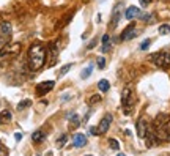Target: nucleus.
Wrapping results in <instances>:
<instances>
[{
  "instance_id": "f257e3e1",
  "label": "nucleus",
  "mask_w": 170,
  "mask_h": 156,
  "mask_svg": "<svg viewBox=\"0 0 170 156\" xmlns=\"http://www.w3.org/2000/svg\"><path fill=\"white\" fill-rule=\"evenodd\" d=\"M47 52H49L47 48L41 43H35L30 46V49H28V65H30V69L38 71L44 66Z\"/></svg>"
},
{
  "instance_id": "f03ea898",
  "label": "nucleus",
  "mask_w": 170,
  "mask_h": 156,
  "mask_svg": "<svg viewBox=\"0 0 170 156\" xmlns=\"http://www.w3.org/2000/svg\"><path fill=\"white\" fill-rule=\"evenodd\" d=\"M151 60H153L158 66L168 68L170 66V51H161L158 54H153V55H151Z\"/></svg>"
},
{
  "instance_id": "7ed1b4c3",
  "label": "nucleus",
  "mask_w": 170,
  "mask_h": 156,
  "mask_svg": "<svg viewBox=\"0 0 170 156\" xmlns=\"http://www.w3.org/2000/svg\"><path fill=\"white\" fill-rule=\"evenodd\" d=\"M121 103H123V106L126 107V114H131V107L136 104V96L132 95V90L128 87V88H125L123 90V93H121Z\"/></svg>"
},
{
  "instance_id": "20e7f679",
  "label": "nucleus",
  "mask_w": 170,
  "mask_h": 156,
  "mask_svg": "<svg viewBox=\"0 0 170 156\" xmlns=\"http://www.w3.org/2000/svg\"><path fill=\"white\" fill-rule=\"evenodd\" d=\"M54 85H55V82L54 80H44V82H40V84L36 85V93L40 95V96H44V95H47L49 91L54 88Z\"/></svg>"
},
{
  "instance_id": "39448f33",
  "label": "nucleus",
  "mask_w": 170,
  "mask_h": 156,
  "mask_svg": "<svg viewBox=\"0 0 170 156\" xmlns=\"http://www.w3.org/2000/svg\"><path fill=\"white\" fill-rule=\"evenodd\" d=\"M110 123H112V115H110V114L104 115L102 120H101V123H99V126H98V133H99V134L107 133L109 128H110Z\"/></svg>"
},
{
  "instance_id": "423d86ee",
  "label": "nucleus",
  "mask_w": 170,
  "mask_h": 156,
  "mask_svg": "<svg viewBox=\"0 0 170 156\" xmlns=\"http://www.w3.org/2000/svg\"><path fill=\"white\" fill-rule=\"evenodd\" d=\"M134 36H137V30H136V25L131 24V25H128L126 29H125V32H123L121 40L123 41H128V40H132Z\"/></svg>"
},
{
  "instance_id": "0eeeda50",
  "label": "nucleus",
  "mask_w": 170,
  "mask_h": 156,
  "mask_svg": "<svg viewBox=\"0 0 170 156\" xmlns=\"http://www.w3.org/2000/svg\"><path fill=\"white\" fill-rule=\"evenodd\" d=\"M87 145V137H85L83 134L77 133V134H74L73 137V147H76V148H82V147Z\"/></svg>"
},
{
  "instance_id": "6e6552de",
  "label": "nucleus",
  "mask_w": 170,
  "mask_h": 156,
  "mask_svg": "<svg viewBox=\"0 0 170 156\" xmlns=\"http://www.w3.org/2000/svg\"><path fill=\"white\" fill-rule=\"evenodd\" d=\"M147 133H148V125L145 123V120H139L137 122V136L140 139H145Z\"/></svg>"
},
{
  "instance_id": "1a4fd4ad",
  "label": "nucleus",
  "mask_w": 170,
  "mask_h": 156,
  "mask_svg": "<svg viewBox=\"0 0 170 156\" xmlns=\"http://www.w3.org/2000/svg\"><path fill=\"white\" fill-rule=\"evenodd\" d=\"M120 17H121V3H118V5L115 6V10H113V13H112V24H110V25H112V27H117Z\"/></svg>"
},
{
  "instance_id": "9d476101",
  "label": "nucleus",
  "mask_w": 170,
  "mask_h": 156,
  "mask_svg": "<svg viewBox=\"0 0 170 156\" xmlns=\"http://www.w3.org/2000/svg\"><path fill=\"white\" fill-rule=\"evenodd\" d=\"M139 14H140V10H139L137 6H129L128 10H126V13H125V17L131 21V19H134V17L139 16Z\"/></svg>"
},
{
  "instance_id": "9b49d317",
  "label": "nucleus",
  "mask_w": 170,
  "mask_h": 156,
  "mask_svg": "<svg viewBox=\"0 0 170 156\" xmlns=\"http://www.w3.org/2000/svg\"><path fill=\"white\" fill-rule=\"evenodd\" d=\"M11 118H13L11 112H9V111H3L2 114H0V125L9 123V122H11Z\"/></svg>"
},
{
  "instance_id": "f8f14e48",
  "label": "nucleus",
  "mask_w": 170,
  "mask_h": 156,
  "mask_svg": "<svg viewBox=\"0 0 170 156\" xmlns=\"http://www.w3.org/2000/svg\"><path fill=\"white\" fill-rule=\"evenodd\" d=\"M0 33L5 35V36H9L11 35V25H9L8 22H3L2 25H0Z\"/></svg>"
},
{
  "instance_id": "ddd939ff",
  "label": "nucleus",
  "mask_w": 170,
  "mask_h": 156,
  "mask_svg": "<svg viewBox=\"0 0 170 156\" xmlns=\"http://www.w3.org/2000/svg\"><path fill=\"white\" fill-rule=\"evenodd\" d=\"M79 125H80V122H79V115L73 114L71 120H69V129H76V128H79Z\"/></svg>"
},
{
  "instance_id": "4468645a",
  "label": "nucleus",
  "mask_w": 170,
  "mask_h": 156,
  "mask_svg": "<svg viewBox=\"0 0 170 156\" xmlns=\"http://www.w3.org/2000/svg\"><path fill=\"white\" fill-rule=\"evenodd\" d=\"M98 88H99L101 91H107V90L110 88V84H109V80H106V79H101V80L98 82Z\"/></svg>"
},
{
  "instance_id": "2eb2a0df",
  "label": "nucleus",
  "mask_w": 170,
  "mask_h": 156,
  "mask_svg": "<svg viewBox=\"0 0 170 156\" xmlns=\"http://www.w3.org/2000/svg\"><path fill=\"white\" fill-rule=\"evenodd\" d=\"M46 137V133H43V131H35L33 134H32V139L35 140V142H40V140H43Z\"/></svg>"
},
{
  "instance_id": "dca6fc26",
  "label": "nucleus",
  "mask_w": 170,
  "mask_h": 156,
  "mask_svg": "<svg viewBox=\"0 0 170 156\" xmlns=\"http://www.w3.org/2000/svg\"><path fill=\"white\" fill-rule=\"evenodd\" d=\"M91 71H93V66H91V65H88L87 68H83V69H82L80 77H82V79H88V77H90V74H91Z\"/></svg>"
},
{
  "instance_id": "f3484780",
  "label": "nucleus",
  "mask_w": 170,
  "mask_h": 156,
  "mask_svg": "<svg viewBox=\"0 0 170 156\" xmlns=\"http://www.w3.org/2000/svg\"><path fill=\"white\" fill-rule=\"evenodd\" d=\"M57 54H58V52H57V48H55V46H51V57H52V60L49 62L51 66L55 65V62H57Z\"/></svg>"
},
{
  "instance_id": "a211bd4d",
  "label": "nucleus",
  "mask_w": 170,
  "mask_h": 156,
  "mask_svg": "<svg viewBox=\"0 0 170 156\" xmlns=\"http://www.w3.org/2000/svg\"><path fill=\"white\" fill-rule=\"evenodd\" d=\"M159 33L161 35H168L170 33V25L168 24H162L159 27Z\"/></svg>"
},
{
  "instance_id": "6ab92c4d",
  "label": "nucleus",
  "mask_w": 170,
  "mask_h": 156,
  "mask_svg": "<svg viewBox=\"0 0 170 156\" xmlns=\"http://www.w3.org/2000/svg\"><path fill=\"white\" fill-rule=\"evenodd\" d=\"M73 68V63H68V65H65V66H62V69L58 71V76L62 77V76H65L66 74V73H68L69 69Z\"/></svg>"
},
{
  "instance_id": "aec40b11",
  "label": "nucleus",
  "mask_w": 170,
  "mask_h": 156,
  "mask_svg": "<svg viewBox=\"0 0 170 156\" xmlns=\"http://www.w3.org/2000/svg\"><path fill=\"white\" fill-rule=\"evenodd\" d=\"M30 104H32L30 99H24V101H21V103L17 104V109H19V111H22V109H25L27 106H30Z\"/></svg>"
},
{
  "instance_id": "412c9836",
  "label": "nucleus",
  "mask_w": 170,
  "mask_h": 156,
  "mask_svg": "<svg viewBox=\"0 0 170 156\" xmlns=\"http://www.w3.org/2000/svg\"><path fill=\"white\" fill-rule=\"evenodd\" d=\"M109 145H110L112 150H118V148H120V144H118L117 139H110V140H109Z\"/></svg>"
},
{
  "instance_id": "4be33fe9",
  "label": "nucleus",
  "mask_w": 170,
  "mask_h": 156,
  "mask_svg": "<svg viewBox=\"0 0 170 156\" xmlns=\"http://www.w3.org/2000/svg\"><path fill=\"white\" fill-rule=\"evenodd\" d=\"M66 142H68V136L63 134V136L60 137V139L57 140V145H58V147H65V144H66Z\"/></svg>"
},
{
  "instance_id": "5701e85b",
  "label": "nucleus",
  "mask_w": 170,
  "mask_h": 156,
  "mask_svg": "<svg viewBox=\"0 0 170 156\" xmlns=\"http://www.w3.org/2000/svg\"><path fill=\"white\" fill-rule=\"evenodd\" d=\"M150 44H151V40H143L140 44V51H147L150 48Z\"/></svg>"
},
{
  "instance_id": "b1692460",
  "label": "nucleus",
  "mask_w": 170,
  "mask_h": 156,
  "mask_svg": "<svg viewBox=\"0 0 170 156\" xmlns=\"http://www.w3.org/2000/svg\"><path fill=\"white\" fill-rule=\"evenodd\" d=\"M99 101H101V95H93L90 98V104H96V103H99Z\"/></svg>"
},
{
  "instance_id": "393cba45",
  "label": "nucleus",
  "mask_w": 170,
  "mask_h": 156,
  "mask_svg": "<svg viewBox=\"0 0 170 156\" xmlns=\"http://www.w3.org/2000/svg\"><path fill=\"white\" fill-rule=\"evenodd\" d=\"M104 66H106V58H104V57H98V68L102 69Z\"/></svg>"
},
{
  "instance_id": "a878e982",
  "label": "nucleus",
  "mask_w": 170,
  "mask_h": 156,
  "mask_svg": "<svg viewBox=\"0 0 170 156\" xmlns=\"http://www.w3.org/2000/svg\"><path fill=\"white\" fill-rule=\"evenodd\" d=\"M142 17H143L145 22H153V14H143Z\"/></svg>"
},
{
  "instance_id": "bb28decb",
  "label": "nucleus",
  "mask_w": 170,
  "mask_h": 156,
  "mask_svg": "<svg viewBox=\"0 0 170 156\" xmlns=\"http://www.w3.org/2000/svg\"><path fill=\"white\" fill-rule=\"evenodd\" d=\"M110 48H112V46H110V44H109V41H107V43H104V46L101 48V51H102V52H109V51H110Z\"/></svg>"
},
{
  "instance_id": "cd10ccee",
  "label": "nucleus",
  "mask_w": 170,
  "mask_h": 156,
  "mask_svg": "<svg viewBox=\"0 0 170 156\" xmlns=\"http://www.w3.org/2000/svg\"><path fill=\"white\" fill-rule=\"evenodd\" d=\"M96 43H98V38H93V40L90 41V44L87 46V48H88V49H93L94 46H96Z\"/></svg>"
},
{
  "instance_id": "c85d7f7f",
  "label": "nucleus",
  "mask_w": 170,
  "mask_h": 156,
  "mask_svg": "<svg viewBox=\"0 0 170 156\" xmlns=\"http://www.w3.org/2000/svg\"><path fill=\"white\" fill-rule=\"evenodd\" d=\"M6 153H8V150L2 145V142H0V154H6Z\"/></svg>"
},
{
  "instance_id": "c756f323",
  "label": "nucleus",
  "mask_w": 170,
  "mask_h": 156,
  "mask_svg": "<svg viewBox=\"0 0 170 156\" xmlns=\"http://www.w3.org/2000/svg\"><path fill=\"white\" fill-rule=\"evenodd\" d=\"M90 133H91L93 136H96V134H99V133H98V128H94V126H93V128H90Z\"/></svg>"
},
{
  "instance_id": "7c9ffc66",
  "label": "nucleus",
  "mask_w": 170,
  "mask_h": 156,
  "mask_svg": "<svg viewBox=\"0 0 170 156\" xmlns=\"http://www.w3.org/2000/svg\"><path fill=\"white\" fill-rule=\"evenodd\" d=\"M150 2H151V0H140V5H142V6H147Z\"/></svg>"
},
{
  "instance_id": "2f4dec72",
  "label": "nucleus",
  "mask_w": 170,
  "mask_h": 156,
  "mask_svg": "<svg viewBox=\"0 0 170 156\" xmlns=\"http://www.w3.org/2000/svg\"><path fill=\"white\" fill-rule=\"evenodd\" d=\"M14 139H16V140H21V139H22V134H21V133H16V134H14Z\"/></svg>"
},
{
  "instance_id": "473e14b6",
  "label": "nucleus",
  "mask_w": 170,
  "mask_h": 156,
  "mask_svg": "<svg viewBox=\"0 0 170 156\" xmlns=\"http://www.w3.org/2000/svg\"><path fill=\"white\" fill-rule=\"evenodd\" d=\"M107 41H109V35L106 33V35L102 36V44H104V43H107Z\"/></svg>"
},
{
  "instance_id": "72a5a7b5",
  "label": "nucleus",
  "mask_w": 170,
  "mask_h": 156,
  "mask_svg": "<svg viewBox=\"0 0 170 156\" xmlns=\"http://www.w3.org/2000/svg\"><path fill=\"white\" fill-rule=\"evenodd\" d=\"M5 40H6V36H5V35H3V36H0V46H3Z\"/></svg>"
}]
</instances>
